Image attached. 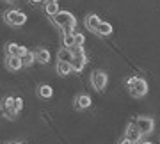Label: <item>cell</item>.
Masks as SVG:
<instances>
[{"mask_svg":"<svg viewBox=\"0 0 160 144\" xmlns=\"http://www.w3.org/2000/svg\"><path fill=\"white\" fill-rule=\"evenodd\" d=\"M12 105H14V96H6L2 100L0 107H2V110H6V109H12Z\"/></svg>","mask_w":160,"mask_h":144,"instance_id":"cell-20","label":"cell"},{"mask_svg":"<svg viewBox=\"0 0 160 144\" xmlns=\"http://www.w3.org/2000/svg\"><path fill=\"white\" fill-rule=\"evenodd\" d=\"M112 30H114V27H112L109 22H102L100 23V27H98V30H96V36H100V37H107V36L112 34Z\"/></svg>","mask_w":160,"mask_h":144,"instance_id":"cell-13","label":"cell"},{"mask_svg":"<svg viewBox=\"0 0 160 144\" xmlns=\"http://www.w3.org/2000/svg\"><path fill=\"white\" fill-rule=\"evenodd\" d=\"M23 109V100L22 98H14V105H12V110L16 112V114H20Z\"/></svg>","mask_w":160,"mask_h":144,"instance_id":"cell-22","label":"cell"},{"mask_svg":"<svg viewBox=\"0 0 160 144\" xmlns=\"http://www.w3.org/2000/svg\"><path fill=\"white\" fill-rule=\"evenodd\" d=\"M119 144H133V142H132L130 139H126V137H123V139H121V141H119Z\"/></svg>","mask_w":160,"mask_h":144,"instance_id":"cell-25","label":"cell"},{"mask_svg":"<svg viewBox=\"0 0 160 144\" xmlns=\"http://www.w3.org/2000/svg\"><path fill=\"white\" fill-rule=\"evenodd\" d=\"M38 96L43 98V100H48V98L53 96V89H52L48 84H41V86L38 87Z\"/></svg>","mask_w":160,"mask_h":144,"instance_id":"cell-15","label":"cell"},{"mask_svg":"<svg viewBox=\"0 0 160 144\" xmlns=\"http://www.w3.org/2000/svg\"><path fill=\"white\" fill-rule=\"evenodd\" d=\"M142 135H144V133L137 128L135 123H133V121L128 123V127H126V130H125V137L126 139H130L133 144H139L141 141H142Z\"/></svg>","mask_w":160,"mask_h":144,"instance_id":"cell-6","label":"cell"},{"mask_svg":"<svg viewBox=\"0 0 160 144\" xmlns=\"http://www.w3.org/2000/svg\"><path fill=\"white\" fill-rule=\"evenodd\" d=\"M4 114H6V117L9 119V121H14V119H16V112H14L12 109H6Z\"/></svg>","mask_w":160,"mask_h":144,"instance_id":"cell-23","label":"cell"},{"mask_svg":"<svg viewBox=\"0 0 160 144\" xmlns=\"http://www.w3.org/2000/svg\"><path fill=\"white\" fill-rule=\"evenodd\" d=\"M64 48H73L75 46V34H62Z\"/></svg>","mask_w":160,"mask_h":144,"instance_id":"cell-18","label":"cell"},{"mask_svg":"<svg viewBox=\"0 0 160 144\" xmlns=\"http://www.w3.org/2000/svg\"><path fill=\"white\" fill-rule=\"evenodd\" d=\"M126 87H128V92L133 98H144L149 91L148 82L144 80L142 77H128L126 78Z\"/></svg>","mask_w":160,"mask_h":144,"instance_id":"cell-1","label":"cell"},{"mask_svg":"<svg viewBox=\"0 0 160 144\" xmlns=\"http://www.w3.org/2000/svg\"><path fill=\"white\" fill-rule=\"evenodd\" d=\"M100 23H102V20H100V16L98 14H94V12H89L86 16V20H84V25H86L87 30H91L92 34H96L98 27H100Z\"/></svg>","mask_w":160,"mask_h":144,"instance_id":"cell-8","label":"cell"},{"mask_svg":"<svg viewBox=\"0 0 160 144\" xmlns=\"http://www.w3.org/2000/svg\"><path fill=\"white\" fill-rule=\"evenodd\" d=\"M34 53H36V61H38L39 64H48L50 62V52H48L46 48L39 46V48L34 50Z\"/></svg>","mask_w":160,"mask_h":144,"instance_id":"cell-12","label":"cell"},{"mask_svg":"<svg viewBox=\"0 0 160 144\" xmlns=\"http://www.w3.org/2000/svg\"><path fill=\"white\" fill-rule=\"evenodd\" d=\"M75 59V55H73V50L71 48H61L57 52V61H66V62H71Z\"/></svg>","mask_w":160,"mask_h":144,"instance_id":"cell-14","label":"cell"},{"mask_svg":"<svg viewBox=\"0 0 160 144\" xmlns=\"http://www.w3.org/2000/svg\"><path fill=\"white\" fill-rule=\"evenodd\" d=\"M43 11H45V14L48 18H52V16H55L61 9H59V4H45L43 6Z\"/></svg>","mask_w":160,"mask_h":144,"instance_id":"cell-17","label":"cell"},{"mask_svg":"<svg viewBox=\"0 0 160 144\" xmlns=\"http://www.w3.org/2000/svg\"><path fill=\"white\" fill-rule=\"evenodd\" d=\"M50 22L53 23L55 27H59L61 30L69 27V25H71V27H77V18H75L69 11H59L55 16L50 18Z\"/></svg>","mask_w":160,"mask_h":144,"instance_id":"cell-2","label":"cell"},{"mask_svg":"<svg viewBox=\"0 0 160 144\" xmlns=\"http://www.w3.org/2000/svg\"><path fill=\"white\" fill-rule=\"evenodd\" d=\"M22 61H23V66H30V64L36 61V53L29 50V52H27V53H25V55L22 57Z\"/></svg>","mask_w":160,"mask_h":144,"instance_id":"cell-19","label":"cell"},{"mask_svg":"<svg viewBox=\"0 0 160 144\" xmlns=\"http://www.w3.org/2000/svg\"><path fill=\"white\" fill-rule=\"evenodd\" d=\"M55 71H57V75H61V77H68V75L73 73V64L66 62V61H57V64H55Z\"/></svg>","mask_w":160,"mask_h":144,"instance_id":"cell-10","label":"cell"},{"mask_svg":"<svg viewBox=\"0 0 160 144\" xmlns=\"http://www.w3.org/2000/svg\"><path fill=\"white\" fill-rule=\"evenodd\" d=\"M29 4H32V6H38V4H45V0H27Z\"/></svg>","mask_w":160,"mask_h":144,"instance_id":"cell-24","label":"cell"},{"mask_svg":"<svg viewBox=\"0 0 160 144\" xmlns=\"http://www.w3.org/2000/svg\"><path fill=\"white\" fill-rule=\"evenodd\" d=\"M92 105V100L89 94H86V92H80V94H77V98H75V109L77 110H86L89 109Z\"/></svg>","mask_w":160,"mask_h":144,"instance_id":"cell-7","label":"cell"},{"mask_svg":"<svg viewBox=\"0 0 160 144\" xmlns=\"http://www.w3.org/2000/svg\"><path fill=\"white\" fill-rule=\"evenodd\" d=\"M139 144H153V142H149V141H141Z\"/></svg>","mask_w":160,"mask_h":144,"instance_id":"cell-28","label":"cell"},{"mask_svg":"<svg viewBox=\"0 0 160 144\" xmlns=\"http://www.w3.org/2000/svg\"><path fill=\"white\" fill-rule=\"evenodd\" d=\"M6 68L9 71H20L23 68V61L22 57H16V55H6Z\"/></svg>","mask_w":160,"mask_h":144,"instance_id":"cell-9","label":"cell"},{"mask_svg":"<svg viewBox=\"0 0 160 144\" xmlns=\"http://www.w3.org/2000/svg\"><path fill=\"white\" fill-rule=\"evenodd\" d=\"M133 123L137 125V128L144 133V135H149V133L155 130L153 117H148V116H139V117H135V119H133Z\"/></svg>","mask_w":160,"mask_h":144,"instance_id":"cell-5","label":"cell"},{"mask_svg":"<svg viewBox=\"0 0 160 144\" xmlns=\"http://www.w3.org/2000/svg\"><path fill=\"white\" fill-rule=\"evenodd\" d=\"M107 82H109V75L103 69H94L91 73V86L94 87V91H98V92L105 91Z\"/></svg>","mask_w":160,"mask_h":144,"instance_id":"cell-4","label":"cell"},{"mask_svg":"<svg viewBox=\"0 0 160 144\" xmlns=\"http://www.w3.org/2000/svg\"><path fill=\"white\" fill-rule=\"evenodd\" d=\"M59 0H45V4H57Z\"/></svg>","mask_w":160,"mask_h":144,"instance_id":"cell-26","label":"cell"},{"mask_svg":"<svg viewBox=\"0 0 160 144\" xmlns=\"http://www.w3.org/2000/svg\"><path fill=\"white\" fill-rule=\"evenodd\" d=\"M20 50H22V45H18V43H7L6 45V55L20 57Z\"/></svg>","mask_w":160,"mask_h":144,"instance_id":"cell-16","label":"cell"},{"mask_svg":"<svg viewBox=\"0 0 160 144\" xmlns=\"http://www.w3.org/2000/svg\"><path fill=\"white\" fill-rule=\"evenodd\" d=\"M87 62H89L87 55H75V59L71 61V64H73V71H75V73H80L82 69L86 68Z\"/></svg>","mask_w":160,"mask_h":144,"instance_id":"cell-11","label":"cell"},{"mask_svg":"<svg viewBox=\"0 0 160 144\" xmlns=\"http://www.w3.org/2000/svg\"><path fill=\"white\" fill-rule=\"evenodd\" d=\"M86 45V36L82 32H75V46H84Z\"/></svg>","mask_w":160,"mask_h":144,"instance_id":"cell-21","label":"cell"},{"mask_svg":"<svg viewBox=\"0 0 160 144\" xmlns=\"http://www.w3.org/2000/svg\"><path fill=\"white\" fill-rule=\"evenodd\" d=\"M4 2H6V4H14L16 0H4Z\"/></svg>","mask_w":160,"mask_h":144,"instance_id":"cell-27","label":"cell"},{"mask_svg":"<svg viewBox=\"0 0 160 144\" xmlns=\"http://www.w3.org/2000/svg\"><path fill=\"white\" fill-rule=\"evenodd\" d=\"M4 22L11 27H20V25H25L27 14L20 9H9V11L4 12Z\"/></svg>","mask_w":160,"mask_h":144,"instance_id":"cell-3","label":"cell"},{"mask_svg":"<svg viewBox=\"0 0 160 144\" xmlns=\"http://www.w3.org/2000/svg\"><path fill=\"white\" fill-rule=\"evenodd\" d=\"M9 144H25V142H18V141H14V142H9Z\"/></svg>","mask_w":160,"mask_h":144,"instance_id":"cell-29","label":"cell"}]
</instances>
